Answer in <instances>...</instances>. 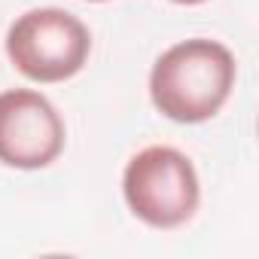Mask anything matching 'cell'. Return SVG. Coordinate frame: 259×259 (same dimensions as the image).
<instances>
[{
    "label": "cell",
    "mask_w": 259,
    "mask_h": 259,
    "mask_svg": "<svg viewBox=\"0 0 259 259\" xmlns=\"http://www.w3.org/2000/svg\"><path fill=\"white\" fill-rule=\"evenodd\" d=\"M235 55L204 37L165 49L150 70V98L156 110L174 122L198 125L223 110L235 89Z\"/></svg>",
    "instance_id": "6da1fadb"
},
{
    "label": "cell",
    "mask_w": 259,
    "mask_h": 259,
    "mask_svg": "<svg viewBox=\"0 0 259 259\" xmlns=\"http://www.w3.org/2000/svg\"><path fill=\"white\" fill-rule=\"evenodd\" d=\"M122 195L138 220L153 229H177L189 223L201 201L195 165L174 147H147L128 159Z\"/></svg>",
    "instance_id": "7a4b0ae2"
},
{
    "label": "cell",
    "mask_w": 259,
    "mask_h": 259,
    "mask_svg": "<svg viewBox=\"0 0 259 259\" xmlns=\"http://www.w3.org/2000/svg\"><path fill=\"white\" fill-rule=\"evenodd\" d=\"M89 52L92 34L67 10H31L7 31V55L13 67L34 82H64L76 76L85 67Z\"/></svg>",
    "instance_id": "3957f363"
},
{
    "label": "cell",
    "mask_w": 259,
    "mask_h": 259,
    "mask_svg": "<svg viewBox=\"0 0 259 259\" xmlns=\"http://www.w3.org/2000/svg\"><path fill=\"white\" fill-rule=\"evenodd\" d=\"M64 119L34 89L0 92V162L19 171L49 168L64 150Z\"/></svg>",
    "instance_id": "277c9868"
},
{
    "label": "cell",
    "mask_w": 259,
    "mask_h": 259,
    "mask_svg": "<svg viewBox=\"0 0 259 259\" xmlns=\"http://www.w3.org/2000/svg\"><path fill=\"white\" fill-rule=\"evenodd\" d=\"M174 4H186V7H195V4H204V0H174Z\"/></svg>",
    "instance_id": "5b68a950"
},
{
    "label": "cell",
    "mask_w": 259,
    "mask_h": 259,
    "mask_svg": "<svg viewBox=\"0 0 259 259\" xmlns=\"http://www.w3.org/2000/svg\"><path fill=\"white\" fill-rule=\"evenodd\" d=\"M89 4H104V0H89Z\"/></svg>",
    "instance_id": "8992f818"
}]
</instances>
